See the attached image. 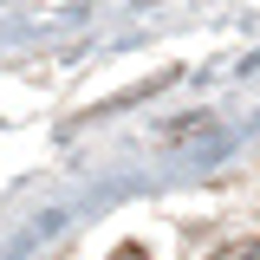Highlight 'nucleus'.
Instances as JSON below:
<instances>
[{"instance_id": "1", "label": "nucleus", "mask_w": 260, "mask_h": 260, "mask_svg": "<svg viewBox=\"0 0 260 260\" xmlns=\"http://www.w3.org/2000/svg\"><path fill=\"white\" fill-rule=\"evenodd\" d=\"M215 260H260V241H234V247H221Z\"/></svg>"}, {"instance_id": "2", "label": "nucleus", "mask_w": 260, "mask_h": 260, "mask_svg": "<svg viewBox=\"0 0 260 260\" xmlns=\"http://www.w3.org/2000/svg\"><path fill=\"white\" fill-rule=\"evenodd\" d=\"M117 260H143V247H124V254H117Z\"/></svg>"}]
</instances>
